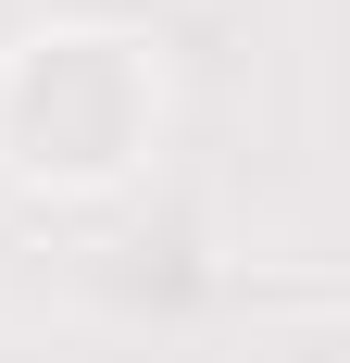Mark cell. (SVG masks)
Here are the masks:
<instances>
[{
  "label": "cell",
  "instance_id": "obj_1",
  "mask_svg": "<svg viewBox=\"0 0 350 363\" xmlns=\"http://www.w3.org/2000/svg\"><path fill=\"white\" fill-rule=\"evenodd\" d=\"M163 138V63L138 26H38L0 50V176L38 201L125 188Z\"/></svg>",
  "mask_w": 350,
  "mask_h": 363
}]
</instances>
